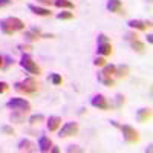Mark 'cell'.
<instances>
[{"label":"cell","instance_id":"cell-1","mask_svg":"<svg viewBox=\"0 0 153 153\" xmlns=\"http://www.w3.org/2000/svg\"><path fill=\"white\" fill-rule=\"evenodd\" d=\"M0 29L5 35H12L22 29H25V23L17 17H6L0 22Z\"/></svg>","mask_w":153,"mask_h":153},{"label":"cell","instance_id":"cell-2","mask_svg":"<svg viewBox=\"0 0 153 153\" xmlns=\"http://www.w3.org/2000/svg\"><path fill=\"white\" fill-rule=\"evenodd\" d=\"M14 89L17 92H22L25 95H34L38 91V84L34 78H26L23 81H19L14 84Z\"/></svg>","mask_w":153,"mask_h":153},{"label":"cell","instance_id":"cell-3","mask_svg":"<svg viewBox=\"0 0 153 153\" xmlns=\"http://www.w3.org/2000/svg\"><path fill=\"white\" fill-rule=\"evenodd\" d=\"M20 66L26 71V72L32 74V75H40V74H42V69L37 66V63H35V61L31 58V55H28V54H23V55H22Z\"/></svg>","mask_w":153,"mask_h":153},{"label":"cell","instance_id":"cell-4","mask_svg":"<svg viewBox=\"0 0 153 153\" xmlns=\"http://www.w3.org/2000/svg\"><path fill=\"white\" fill-rule=\"evenodd\" d=\"M118 129L123 132V136L126 139V143L129 144H135L138 139H139V135L138 132L133 129L132 126H127V124H118Z\"/></svg>","mask_w":153,"mask_h":153},{"label":"cell","instance_id":"cell-5","mask_svg":"<svg viewBox=\"0 0 153 153\" xmlns=\"http://www.w3.org/2000/svg\"><path fill=\"white\" fill-rule=\"evenodd\" d=\"M6 107L8 109H12V110H22V112L31 110L29 101H26L25 98H11L8 103H6Z\"/></svg>","mask_w":153,"mask_h":153},{"label":"cell","instance_id":"cell-6","mask_svg":"<svg viewBox=\"0 0 153 153\" xmlns=\"http://www.w3.org/2000/svg\"><path fill=\"white\" fill-rule=\"evenodd\" d=\"M78 123L75 121H71V123H66L65 126L61 127V130L58 132V136L60 138H68V136H74L78 133Z\"/></svg>","mask_w":153,"mask_h":153},{"label":"cell","instance_id":"cell-7","mask_svg":"<svg viewBox=\"0 0 153 153\" xmlns=\"http://www.w3.org/2000/svg\"><path fill=\"white\" fill-rule=\"evenodd\" d=\"M91 104H92L94 107L100 109V110H107V109L110 107L109 103H107V98H106L104 95H95V97L92 98V101H91Z\"/></svg>","mask_w":153,"mask_h":153},{"label":"cell","instance_id":"cell-8","mask_svg":"<svg viewBox=\"0 0 153 153\" xmlns=\"http://www.w3.org/2000/svg\"><path fill=\"white\" fill-rule=\"evenodd\" d=\"M17 149L20 152H35V144L32 141H29V139L23 138V139H20V141H19Z\"/></svg>","mask_w":153,"mask_h":153},{"label":"cell","instance_id":"cell-9","mask_svg":"<svg viewBox=\"0 0 153 153\" xmlns=\"http://www.w3.org/2000/svg\"><path fill=\"white\" fill-rule=\"evenodd\" d=\"M51 147H52V141H51V138L42 135L40 138H38V149H40V152L46 153L51 150Z\"/></svg>","mask_w":153,"mask_h":153},{"label":"cell","instance_id":"cell-10","mask_svg":"<svg viewBox=\"0 0 153 153\" xmlns=\"http://www.w3.org/2000/svg\"><path fill=\"white\" fill-rule=\"evenodd\" d=\"M29 11H32L35 16H40V17H49L52 12H51L48 8H42V6H35V5H28Z\"/></svg>","mask_w":153,"mask_h":153},{"label":"cell","instance_id":"cell-11","mask_svg":"<svg viewBox=\"0 0 153 153\" xmlns=\"http://www.w3.org/2000/svg\"><path fill=\"white\" fill-rule=\"evenodd\" d=\"M23 37H25V40H26V42H37L38 38H42V32L38 31L37 28H32L31 31L25 32Z\"/></svg>","mask_w":153,"mask_h":153},{"label":"cell","instance_id":"cell-12","mask_svg":"<svg viewBox=\"0 0 153 153\" xmlns=\"http://www.w3.org/2000/svg\"><path fill=\"white\" fill-rule=\"evenodd\" d=\"M152 118V110L150 109H139L138 112H136V121L138 123H146V121H149Z\"/></svg>","mask_w":153,"mask_h":153},{"label":"cell","instance_id":"cell-13","mask_svg":"<svg viewBox=\"0 0 153 153\" xmlns=\"http://www.w3.org/2000/svg\"><path fill=\"white\" fill-rule=\"evenodd\" d=\"M25 113H26V112L12 110V113L9 115V121H11V123H16V124H22V123L25 121Z\"/></svg>","mask_w":153,"mask_h":153},{"label":"cell","instance_id":"cell-14","mask_svg":"<svg viewBox=\"0 0 153 153\" xmlns=\"http://www.w3.org/2000/svg\"><path fill=\"white\" fill-rule=\"evenodd\" d=\"M121 0H107V9L110 12H117V14H123L121 12Z\"/></svg>","mask_w":153,"mask_h":153},{"label":"cell","instance_id":"cell-15","mask_svg":"<svg viewBox=\"0 0 153 153\" xmlns=\"http://www.w3.org/2000/svg\"><path fill=\"white\" fill-rule=\"evenodd\" d=\"M60 124H61V118L60 117H49V120H48V129L51 132H55L60 127Z\"/></svg>","mask_w":153,"mask_h":153},{"label":"cell","instance_id":"cell-16","mask_svg":"<svg viewBox=\"0 0 153 153\" xmlns=\"http://www.w3.org/2000/svg\"><path fill=\"white\" fill-rule=\"evenodd\" d=\"M97 52L101 54V55H110L112 54V46L110 43H98V48H97Z\"/></svg>","mask_w":153,"mask_h":153},{"label":"cell","instance_id":"cell-17","mask_svg":"<svg viewBox=\"0 0 153 153\" xmlns=\"http://www.w3.org/2000/svg\"><path fill=\"white\" fill-rule=\"evenodd\" d=\"M130 72V68L127 65H121V66H117L115 68V75L118 76V78H124V76H127Z\"/></svg>","mask_w":153,"mask_h":153},{"label":"cell","instance_id":"cell-18","mask_svg":"<svg viewBox=\"0 0 153 153\" xmlns=\"http://www.w3.org/2000/svg\"><path fill=\"white\" fill-rule=\"evenodd\" d=\"M115 65H104L103 66V72H101V76H106V78H112V75H115Z\"/></svg>","mask_w":153,"mask_h":153},{"label":"cell","instance_id":"cell-19","mask_svg":"<svg viewBox=\"0 0 153 153\" xmlns=\"http://www.w3.org/2000/svg\"><path fill=\"white\" fill-rule=\"evenodd\" d=\"M129 25L130 28H133V29H139V31H144L147 26H146V22H141V20H129Z\"/></svg>","mask_w":153,"mask_h":153},{"label":"cell","instance_id":"cell-20","mask_svg":"<svg viewBox=\"0 0 153 153\" xmlns=\"http://www.w3.org/2000/svg\"><path fill=\"white\" fill-rule=\"evenodd\" d=\"M130 45H132V49L135 51V52H138V54H143L144 49H146L144 43H141L138 38H136V40H133V42H130Z\"/></svg>","mask_w":153,"mask_h":153},{"label":"cell","instance_id":"cell-21","mask_svg":"<svg viewBox=\"0 0 153 153\" xmlns=\"http://www.w3.org/2000/svg\"><path fill=\"white\" fill-rule=\"evenodd\" d=\"M54 5L57 8H68V9H72L74 8V3L69 2V0H54Z\"/></svg>","mask_w":153,"mask_h":153},{"label":"cell","instance_id":"cell-22","mask_svg":"<svg viewBox=\"0 0 153 153\" xmlns=\"http://www.w3.org/2000/svg\"><path fill=\"white\" fill-rule=\"evenodd\" d=\"M43 120H45V115H42V113L32 115V117H29V124H38V123H42Z\"/></svg>","mask_w":153,"mask_h":153},{"label":"cell","instance_id":"cell-23","mask_svg":"<svg viewBox=\"0 0 153 153\" xmlns=\"http://www.w3.org/2000/svg\"><path fill=\"white\" fill-rule=\"evenodd\" d=\"M98 81H101L104 86H109V87H112V86H115V81L112 80V78H106V76H101V74L98 75Z\"/></svg>","mask_w":153,"mask_h":153},{"label":"cell","instance_id":"cell-24","mask_svg":"<svg viewBox=\"0 0 153 153\" xmlns=\"http://www.w3.org/2000/svg\"><path fill=\"white\" fill-rule=\"evenodd\" d=\"M74 17V14H72V12H58V14H57V19L58 20H71Z\"/></svg>","mask_w":153,"mask_h":153},{"label":"cell","instance_id":"cell-25","mask_svg":"<svg viewBox=\"0 0 153 153\" xmlns=\"http://www.w3.org/2000/svg\"><path fill=\"white\" fill-rule=\"evenodd\" d=\"M49 78H51V81H52V84H55V86H58V84H61V75H58V74H51L49 75Z\"/></svg>","mask_w":153,"mask_h":153},{"label":"cell","instance_id":"cell-26","mask_svg":"<svg viewBox=\"0 0 153 153\" xmlns=\"http://www.w3.org/2000/svg\"><path fill=\"white\" fill-rule=\"evenodd\" d=\"M0 130H2V133H5V135H14V133H16L14 129H12L11 126H8V124L2 126V127H0Z\"/></svg>","mask_w":153,"mask_h":153},{"label":"cell","instance_id":"cell-27","mask_svg":"<svg viewBox=\"0 0 153 153\" xmlns=\"http://www.w3.org/2000/svg\"><path fill=\"white\" fill-rule=\"evenodd\" d=\"M115 100H117V104H115V107H121V106L124 104V101H126V97L121 95V94H118L117 97H115Z\"/></svg>","mask_w":153,"mask_h":153},{"label":"cell","instance_id":"cell-28","mask_svg":"<svg viewBox=\"0 0 153 153\" xmlns=\"http://www.w3.org/2000/svg\"><path fill=\"white\" fill-rule=\"evenodd\" d=\"M94 65H95V66H104V65H106V58H104V57H97V58L94 60Z\"/></svg>","mask_w":153,"mask_h":153},{"label":"cell","instance_id":"cell-29","mask_svg":"<svg viewBox=\"0 0 153 153\" xmlns=\"http://www.w3.org/2000/svg\"><path fill=\"white\" fill-rule=\"evenodd\" d=\"M8 89H9V86H8V83H6V81H0V94L8 92Z\"/></svg>","mask_w":153,"mask_h":153},{"label":"cell","instance_id":"cell-30","mask_svg":"<svg viewBox=\"0 0 153 153\" xmlns=\"http://www.w3.org/2000/svg\"><path fill=\"white\" fill-rule=\"evenodd\" d=\"M66 152H68V153H72V152H78V153H81V152H83V149H80L78 146H69Z\"/></svg>","mask_w":153,"mask_h":153},{"label":"cell","instance_id":"cell-31","mask_svg":"<svg viewBox=\"0 0 153 153\" xmlns=\"http://www.w3.org/2000/svg\"><path fill=\"white\" fill-rule=\"evenodd\" d=\"M109 42V37L106 34H100L98 35V43H107Z\"/></svg>","mask_w":153,"mask_h":153},{"label":"cell","instance_id":"cell-32","mask_svg":"<svg viewBox=\"0 0 153 153\" xmlns=\"http://www.w3.org/2000/svg\"><path fill=\"white\" fill-rule=\"evenodd\" d=\"M136 38H138V35H136V34H133V32L126 34V40H129V42H133V40H136Z\"/></svg>","mask_w":153,"mask_h":153},{"label":"cell","instance_id":"cell-33","mask_svg":"<svg viewBox=\"0 0 153 153\" xmlns=\"http://www.w3.org/2000/svg\"><path fill=\"white\" fill-rule=\"evenodd\" d=\"M17 48H19V51H26V52H29V51L32 49L31 45H19Z\"/></svg>","mask_w":153,"mask_h":153},{"label":"cell","instance_id":"cell-34","mask_svg":"<svg viewBox=\"0 0 153 153\" xmlns=\"http://www.w3.org/2000/svg\"><path fill=\"white\" fill-rule=\"evenodd\" d=\"M11 3V0H0V9H2L3 6H8Z\"/></svg>","mask_w":153,"mask_h":153},{"label":"cell","instance_id":"cell-35","mask_svg":"<svg viewBox=\"0 0 153 153\" xmlns=\"http://www.w3.org/2000/svg\"><path fill=\"white\" fill-rule=\"evenodd\" d=\"M38 3H43V5H51V3H54V0H37Z\"/></svg>","mask_w":153,"mask_h":153},{"label":"cell","instance_id":"cell-36","mask_svg":"<svg viewBox=\"0 0 153 153\" xmlns=\"http://www.w3.org/2000/svg\"><path fill=\"white\" fill-rule=\"evenodd\" d=\"M5 60H6V63H5V66H9L11 63H14V61H12V58H11V57H5Z\"/></svg>","mask_w":153,"mask_h":153},{"label":"cell","instance_id":"cell-37","mask_svg":"<svg viewBox=\"0 0 153 153\" xmlns=\"http://www.w3.org/2000/svg\"><path fill=\"white\" fill-rule=\"evenodd\" d=\"M147 42H149V43H153V35H152V34L147 35Z\"/></svg>","mask_w":153,"mask_h":153},{"label":"cell","instance_id":"cell-38","mask_svg":"<svg viewBox=\"0 0 153 153\" xmlns=\"http://www.w3.org/2000/svg\"><path fill=\"white\" fill-rule=\"evenodd\" d=\"M51 152H54V153H58L60 150H58V147H52V149H51Z\"/></svg>","mask_w":153,"mask_h":153},{"label":"cell","instance_id":"cell-39","mask_svg":"<svg viewBox=\"0 0 153 153\" xmlns=\"http://www.w3.org/2000/svg\"><path fill=\"white\" fill-rule=\"evenodd\" d=\"M2 66H3V57L0 55V68H2Z\"/></svg>","mask_w":153,"mask_h":153},{"label":"cell","instance_id":"cell-40","mask_svg":"<svg viewBox=\"0 0 153 153\" xmlns=\"http://www.w3.org/2000/svg\"><path fill=\"white\" fill-rule=\"evenodd\" d=\"M149 2H150V0H149Z\"/></svg>","mask_w":153,"mask_h":153}]
</instances>
